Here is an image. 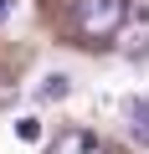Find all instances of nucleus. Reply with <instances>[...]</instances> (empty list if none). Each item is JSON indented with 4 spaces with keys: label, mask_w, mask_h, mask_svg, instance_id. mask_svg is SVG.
Segmentation results:
<instances>
[{
    "label": "nucleus",
    "mask_w": 149,
    "mask_h": 154,
    "mask_svg": "<svg viewBox=\"0 0 149 154\" xmlns=\"http://www.w3.org/2000/svg\"><path fill=\"white\" fill-rule=\"evenodd\" d=\"M72 26H77V36H88V41H108L123 26V0H77Z\"/></svg>",
    "instance_id": "1"
},
{
    "label": "nucleus",
    "mask_w": 149,
    "mask_h": 154,
    "mask_svg": "<svg viewBox=\"0 0 149 154\" xmlns=\"http://www.w3.org/2000/svg\"><path fill=\"white\" fill-rule=\"evenodd\" d=\"M46 154H108L88 128H67V134H57V144L46 149Z\"/></svg>",
    "instance_id": "2"
},
{
    "label": "nucleus",
    "mask_w": 149,
    "mask_h": 154,
    "mask_svg": "<svg viewBox=\"0 0 149 154\" xmlns=\"http://www.w3.org/2000/svg\"><path fill=\"white\" fill-rule=\"evenodd\" d=\"M129 134H134L139 149H149V93L129 103Z\"/></svg>",
    "instance_id": "3"
},
{
    "label": "nucleus",
    "mask_w": 149,
    "mask_h": 154,
    "mask_svg": "<svg viewBox=\"0 0 149 154\" xmlns=\"http://www.w3.org/2000/svg\"><path fill=\"white\" fill-rule=\"evenodd\" d=\"M67 93H72V77H67V72H46V77H41V88H36L41 103H62Z\"/></svg>",
    "instance_id": "4"
},
{
    "label": "nucleus",
    "mask_w": 149,
    "mask_h": 154,
    "mask_svg": "<svg viewBox=\"0 0 149 154\" xmlns=\"http://www.w3.org/2000/svg\"><path fill=\"white\" fill-rule=\"evenodd\" d=\"M123 57H129V62H144V57H149V36H144V26L123 36Z\"/></svg>",
    "instance_id": "5"
},
{
    "label": "nucleus",
    "mask_w": 149,
    "mask_h": 154,
    "mask_svg": "<svg viewBox=\"0 0 149 154\" xmlns=\"http://www.w3.org/2000/svg\"><path fill=\"white\" fill-rule=\"evenodd\" d=\"M16 134H21L26 144H41V123H36V118H16Z\"/></svg>",
    "instance_id": "6"
},
{
    "label": "nucleus",
    "mask_w": 149,
    "mask_h": 154,
    "mask_svg": "<svg viewBox=\"0 0 149 154\" xmlns=\"http://www.w3.org/2000/svg\"><path fill=\"white\" fill-rule=\"evenodd\" d=\"M11 11H16V0H0V21H5V16H11Z\"/></svg>",
    "instance_id": "7"
}]
</instances>
